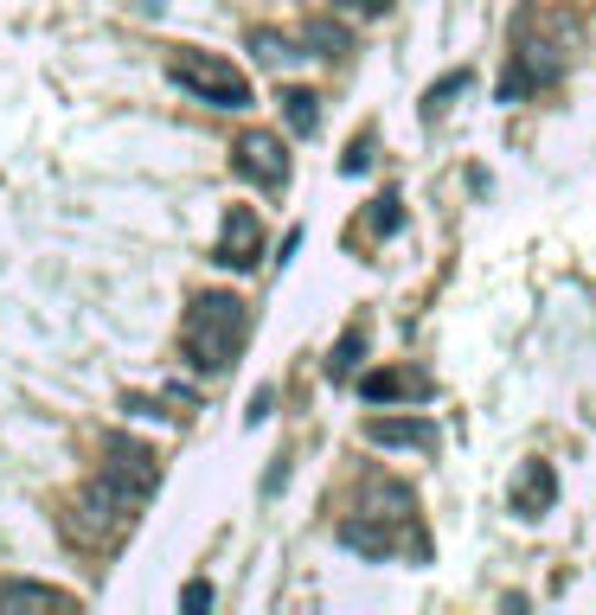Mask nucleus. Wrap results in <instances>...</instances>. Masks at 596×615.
Instances as JSON below:
<instances>
[{"mask_svg":"<svg viewBox=\"0 0 596 615\" xmlns=\"http://www.w3.org/2000/svg\"><path fill=\"white\" fill-rule=\"evenodd\" d=\"M552 501H559V474H552V462H526V474L514 481V513H520V519H539Z\"/></svg>","mask_w":596,"mask_h":615,"instance_id":"obj_8","label":"nucleus"},{"mask_svg":"<svg viewBox=\"0 0 596 615\" xmlns=\"http://www.w3.org/2000/svg\"><path fill=\"white\" fill-rule=\"evenodd\" d=\"M340 545H346V551H366V558H391V551H398L391 526H385L378 513H353V519H340Z\"/></svg>","mask_w":596,"mask_h":615,"instance_id":"obj_9","label":"nucleus"},{"mask_svg":"<svg viewBox=\"0 0 596 615\" xmlns=\"http://www.w3.org/2000/svg\"><path fill=\"white\" fill-rule=\"evenodd\" d=\"M373 167V142H353V154H346V174H366Z\"/></svg>","mask_w":596,"mask_h":615,"instance_id":"obj_19","label":"nucleus"},{"mask_svg":"<svg viewBox=\"0 0 596 615\" xmlns=\"http://www.w3.org/2000/svg\"><path fill=\"white\" fill-rule=\"evenodd\" d=\"M167 77L212 109H251V77L238 65H224V58H212V52H174Z\"/></svg>","mask_w":596,"mask_h":615,"instance_id":"obj_2","label":"nucleus"},{"mask_svg":"<svg viewBox=\"0 0 596 615\" xmlns=\"http://www.w3.org/2000/svg\"><path fill=\"white\" fill-rule=\"evenodd\" d=\"M366 224H373L378 238H391V231L405 224V206H398V193H385V199H373V212H366Z\"/></svg>","mask_w":596,"mask_h":615,"instance_id":"obj_15","label":"nucleus"},{"mask_svg":"<svg viewBox=\"0 0 596 615\" xmlns=\"http://www.w3.org/2000/svg\"><path fill=\"white\" fill-rule=\"evenodd\" d=\"M0 609H71V596H65V590H52V583L7 578V583H0Z\"/></svg>","mask_w":596,"mask_h":615,"instance_id":"obj_10","label":"nucleus"},{"mask_svg":"<svg viewBox=\"0 0 596 615\" xmlns=\"http://www.w3.org/2000/svg\"><path fill=\"white\" fill-rule=\"evenodd\" d=\"M224 270H257L263 263V224L251 206H231L224 212V231H219V251H212Z\"/></svg>","mask_w":596,"mask_h":615,"instance_id":"obj_5","label":"nucleus"},{"mask_svg":"<svg viewBox=\"0 0 596 615\" xmlns=\"http://www.w3.org/2000/svg\"><path fill=\"white\" fill-rule=\"evenodd\" d=\"M366 442H373V449H430V442H437V424H430V417H373V424H366Z\"/></svg>","mask_w":596,"mask_h":615,"instance_id":"obj_7","label":"nucleus"},{"mask_svg":"<svg viewBox=\"0 0 596 615\" xmlns=\"http://www.w3.org/2000/svg\"><path fill=\"white\" fill-rule=\"evenodd\" d=\"M103 474H115L122 487H135L142 501L154 494V481H161V462H154L148 442H135V436H103Z\"/></svg>","mask_w":596,"mask_h":615,"instance_id":"obj_3","label":"nucleus"},{"mask_svg":"<svg viewBox=\"0 0 596 615\" xmlns=\"http://www.w3.org/2000/svg\"><path fill=\"white\" fill-rule=\"evenodd\" d=\"M391 0H334V13H346V20H378Z\"/></svg>","mask_w":596,"mask_h":615,"instance_id":"obj_17","label":"nucleus"},{"mask_svg":"<svg viewBox=\"0 0 596 615\" xmlns=\"http://www.w3.org/2000/svg\"><path fill=\"white\" fill-rule=\"evenodd\" d=\"M180 609H212V583H187V590H180Z\"/></svg>","mask_w":596,"mask_h":615,"instance_id":"obj_18","label":"nucleus"},{"mask_svg":"<svg viewBox=\"0 0 596 615\" xmlns=\"http://www.w3.org/2000/svg\"><path fill=\"white\" fill-rule=\"evenodd\" d=\"M360 353H366V327H346V333H340V347H334V360H328V378H353Z\"/></svg>","mask_w":596,"mask_h":615,"instance_id":"obj_12","label":"nucleus"},{"mask_svg":"<svg viewBox=\"0 0 596 615\" xmlns=\"http://www.w3.org/2000/svg\"><path fill=\"white\" fill-rule=\"evenodd\" d=\"M468 84H475V72H449L443 84H430V90H423V116H437V109H449V97H462Z\"/></svg>","mask_w":596,"mask_h":615,"instance_id":"obj_14","label":"nucleus"},{"mask_svg":"<svg viewBox=\"0 0 596 615\" xmlns=\"http://www.w3.org/2000/svg\"><path fill=\"white\" fill-rule=\"evenodd\" d=\"M283 116H289L296 135H314L321 129V97L314 90H283Z\"/></svg>","mask_w":596,"mask_h":615,"instance_id":"obj_11","label":"nucleus"},{"mask_svg":"<svg viewBox=\"0 0 596 615\" xmlns=\"http://www.w3.org/2000/svg\"><path fill=\"white\" fill-rule=\"evenodd\" d=\"M238 174H244V180H257L263 193H276V186L289 180V154H283V135H269V129H251V135L238 142Z\"/></svg>","mask_w":596,"mask_h":615,"instance_id":"obj_4","label":"nucleus"},{"mask_svg":"<svg viewBox=\"0 0 596 615\" xmlns=\"http://www.w3.org/2000/svg\"><path fill=\"white\" fill-rule=\"evenodd\" d=\"M251 52H257L263 65H289V58H296V45L283 33H251Z\"/></svg>","mask_w":596,"mask_h":615,"instance_id":"obj_16","label":"nucleus"},{"mask_svg":"<svg viewBox=\"0 0 596 615\" xmlns=\"http://www.w3.org/2000/svg\"><path fill=\"white\" fill-rule=\"evenodd\" d=\"M244 333H251V308L224 289H206V295H192L180 347H187V360L199 365V372H224V365L238 360Z\"/></svg>","mask_w":596,"mask_h":615,"instance_id":"obj_1","label":"nucleus"},{"mask_svg":"<svg viewBox=\"0 0 596 615\" xmlns=\"http://www.w3.org/2000/svg\"><path fill=\"white\" fill-rule=\"evenodd\" d=\"M301 45H308L314 58H340V52H346V26H334V20H314V26L301 33Z\"/></svg>","mask_w":596,"mask_h":615,"instance_id":"obj_13","label":"nucleus"},{"mask_svg":"<svg viewBox=\"0 0 596 615\" xmlns=\"http://www.w3.org/2000/svg\"><path fill=\"white\" fill-rule=\"evenodd\" d=\"M360 398H366V404L430 398V378H423V372H410V365H385V372H366V378H360Z\"/></svg>","mask_w":596,"mask_h":615,"instance_id":"obj_6","label":"nucleus"}]
</instances>
